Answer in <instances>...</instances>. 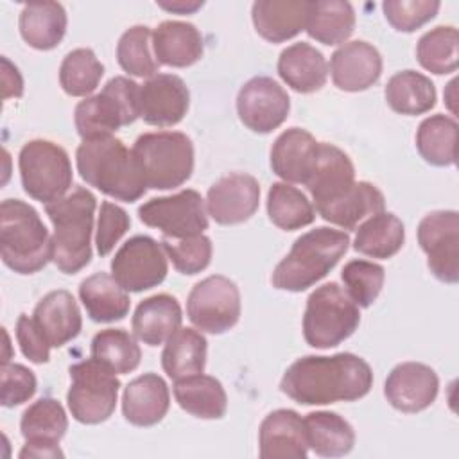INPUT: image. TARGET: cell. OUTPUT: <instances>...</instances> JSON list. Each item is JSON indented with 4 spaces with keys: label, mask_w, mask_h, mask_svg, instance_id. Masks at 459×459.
<instances>
[{
    "label": "cell",
    "mask_w": 459,
    "mask_h": 459,
    "mask_svg": "<svg viewBox=\"0 0 459 459\" xmlns=\"http://www.w3.org/2000/svg\"><path fill=\"white\" fill-rule=\"evenodd\" d=\"M371 385L369 364L348 351L301 357L287 368L280 382L281 393L299 405L355 402L366 396Z\"/></svg>",
    "instance_id": "6da1fadb"
},
{
    "label": "cell",
    "mask_w": 459,
    "mask_h": 459,
    "mask_svg": "<svg viewBox=\"0 0 459 459\" xmlns=\"http://www.w3.org/2000/svg\"><path fill=\"white\" fill-rule=\"evenodd\" d=\"M75 161L81 178L90 186L117 201L134 203L147 190L133 151L113 134L82 140Z\"/></svg>",
    "instance_id": "7a4b0ae2"
},
{
    "label": "cell",
    "mask_w": 459,
    "mask_h": 459,
    "mask_svg": "<svg viewBox=\"0 0 459 459\" xmlns=\"http://www.w3.org/2000/svg\"><path fill=\"white\" fill-rule=\"evenodd\" d=\"M97 199L75 186L65 197L45 204V213L54 224L52 262L65 274H75L91 260V231Z\"/></svg>",
    "instance_id": "3957f363"
},
{
    "label": "cell",
    "mask_w": 459,
    "mask_h": 459,
    "mask_svg": "<svg viewBox=\"0 0 459 459\" xmlns=\"http://www.w3.org/2000/svg\"><path fill=\"white\" fill-rule=\"evenodd\" d=\"M348 247L350 237L342 230L319 226L303 233L274 267L273 287L289 292L307 290L337 265Z\"/></svg>",
    "instance_id": "277c9868"
},
{
    "label": "cell",
    "mask_w": 459,
    "mask_h": 459,
    "mask_svg": "<svg viewBox=\"0 0 459 459\" xmlns=\"http://www.w3.org/2000/svg\"><path fill=\"white\" fill-rule=\"evenodd\" d=\"M0 256L18 274H34L52 260V237L39 213L22 199L0 204Z\"/></svg>",
    "instance_id": "5b68a950"
},
{
    "label": "cell",
    "mask_w": 459,
    "mask_h": 459,
    "mask_svg": "<svg viewBox=\"0 0 459 459\" xmlns=\"http://www.w3.org/2000/svg\"><path fill=\"white\" fill-rule=\"evenodd\" d=\"M131 151L147 188H178L194 172V143L181 131L143 133Z\"/></svg>",
    "instance_id": "8992f818"
},
{
    "label": "cell",
    "mask_w": 459,
    "mask_h": 459,
    "mask_svg": "<svg viewBox=\"0 0 459 459\" xmlns=\"http://www.w3.org/2000/svg\"><path fill=\"white\" fill-rule=\"evenodd\" d=\"M140 84L129 77L109 79L100 93L86 97L75 106L74 122L82 140L109 136L140 117Z\"/></svg>",
    "instance_id": "52a82bcc"
},
{
    "label": "cell",
    "mask_w": 459,
    "mask_h": 459,
    "mask_svg": "<svg viewBox=\"0 0 459 459\" xmlns=\"http://www.w3.org/2000/svg\"><path fill=\"white\" fill-rule=\"evenodd\" d=\"M360 323V312L348 292L335 281L317 287L303 314V337L308 346L326 350L346 341Z\"/></svg>",
    "instance_id": "ba28073f"
},
{
    "label": "cell",
    "mask_w": 459,
    "mask_h": 459,
    "mask_svg": "<svg viewBox=\"0 0 459 459\" xmlns=\"http://www.w3.org/2000/svg\"><path fill=\"white\" fill-rule=\"evenodd\" d=\"M70 389L66 393L68 409L79 423L97 425L106 421L117 407L120 380L117 373L97 359L72 364Z\"/></svg>",
    "instance_id": "9c48e42d"
},
{
    "label": "cell",
    "mask_w": 459,
    "mask_h": 459,
    "mask_svg": "<svg viewBox=\"0 0 459 459\" xmlns=\"http://www.w3.org/2000/svg\"><path fill=\"white\" fill-rule=\"evenodd\" d=\"M18 167L25 194L45 204L65 197L74 181L68 152L50 140L27 142L20 151Z\"/></svg>",
    "instance_id": "30bf717a"
},
{
    "label": "cell",
    "mask_w": 459,
    "mask_h": 459,
    "mask_svg": "<svg viewBox=\"0 0 459 459\" xmlns=\"http://www.w3.org/2000/svg\"><path fill=\"white\" fill-rule=\"evenodd\" d=\"M190 323L206 333H224L240 317V290L237 283L222 274H212L197 281L186 299Z\"/></svg>",
    "instance_id": "8fae6325"
},
{
    "label": "cell",
    "mask_w": 459,
    "mask_h": 459,
    "mask_svg": "<svg viewBox=\"0 0 459 459\" xmlns=\"http://www.w3.org/2000/svg\"><path fill=\"white\" fill-rule=\"evenodd\" d=\"M138 217L145 226L160 230L167 238H188L208 230L204 199L192 188L145 201L138 208Z\"/></svg>",
    "instance_id": "7c38bea8"
},
{
    "label": "cell",
    "mask_w": 459,
    "mask_h": 459,
    "mask_svg": "<svg viewBox=\"0 0 459 459\" xmlns=\"http://www.w3.org/2000/svg\"><path fill=\"white\" fill-rule=\"evenodd\" d=\"M169 273L167 253L149 235L126 240L111 260V276L127 292H143L158 287Z\"/></svg>",
    "instance_id": "4fadbf2b"
},
{
    "label": "cell",
    "mask_w": 459,
    "mask_h": 459,
    "mask_svg": "<svg viewBox=\"0 0 459 459\" xmlns=\"http://www.w3.org/2000/svg\"><path fill=\"white\" fill-rule=\"evenodd\" d=\"M418 242L427 255L430 273L445 283L459 280V213L436 210L418 224Z\"/></svg>",
    "instance_id": "5bb4252c"
},
{
    "label": "cell",
    "mask_w": 459,
    "mask_h": 459,
    "mask_svg": "<svg viewBox=\"0 0 459 459\" xmlns=\"http://www.w3.org/2000/svg\"><path fill=\"white\" fill-rule=\"evenodd\" d=\"M290 111V99L273 77L256 75L244 82L237 95L240 122L253 133L267 134L280 127Z\"/></svg>",
    "instance_id": "9a60e30c"
},
{
    "label": "cell",
    "mask_w": 459,
    "mask_h": 459,
    "mask_svg": "<svg viewBox=\"0 0 459 459\" xmlns=\"http://www.w3.org/2000/svg\"><path fill=\"white\" fill-rule=\"evenodd\" d=\"M258 204L260 185L253 176L244 172L222 176L206 194V212L222 226H233L251 219L258 210Z\"/></svg>",
    "instance_id": "2e32d148"
},
{
    "label": "cell",
    "mask_w": 459,
    "mask_h": 459,
    "mask_svg": "<svg viewBox=\"0 0 459 459\" xmlns=\"http://www.w3.org/2000/svg\"><path fill=\"white\" fill-rule=\"evenodd\" d=\"M140 118L156 127L179 124L190 106L185 81L174 74H156L140 86Z\"/></svg>",
    "instance_id": "e0dca14e"
},
{
    "label": "cell",
    "mask_w": 459,
    "mask_h": 459,
    "mask_svg": "<svg viewBox=\"0 0 459 459\" xmlns=\"http://www.w3.org/2000/svg\"><path fill=\"white\" fill-rule=\"evenodd\" d=\"M439 391L436 371L421 362H402L391 369L384 384L387 402L402 412H420L430 407Z\"/></svg>",
    "instance_id": "ac0fdd59"
},
{
    "label": "cell",
    "mask_w": 459,
    "mask_h": 459,
    "mask_svg": "<svg viewBox=\"0 0 459 459\" xmlns=\"http://www.w3.org/2000/svg\"><path fill=\"white\" fill-rule=\"evenodd\" d=\"M333 84L342 91H364L382 75V56L368 41L342 43L330 57Z\"/></svg>",
    "instance_id": "d6986e66"
},
{
    "label": "cell",
    "mask_w": 459,
    "mask_h": 459,
    "mask_svg": "<svg viewBox=\"0 0 459 459\" xmlns=\"http://www.w3.org/2000/svg\"><path fill=\"white\" fill-rule=\"evenodd\" d=\"M258 446L262 459H305L308 441L305 420L292 409H276L260 423Z\"/></svg>",
    "instance_id": "ffe728a7"
},
{
    "label": "cell",
    "mask_w": 459,
    "mask_h": 459,
    "mask_svg": "<svg viewBox=\"0 0 459 459\" xmlns=\"http://www.w3.org/2000/svg\"><path fill=\"white\" fill-rule=\"evenodd\" d=\"M319 142L301 129L290 127L283 131L271 147V169L285 183H307L316 160Z\"/></svg>",
    "instance_id": "44dd1931"
},
{
    "label": "cell",
    "mask_w": 459,
    "mask_h": 459,
    "mask_svg": "<svg viewBox=\"0 0 459 459\" xmlns=\"http://www.w3.org/2000/svg\"><path fill=\"white\" fill-rule=\"evenodd\" d=\"M32 319L50 348H61L81 333L82 316L75 298L57 289L43 296L32 314Z\"/></svg>",
    "instance_id": "7402d4cb"
},
{
    "label": "cell",
    "mask_w": 459,
    "mask_h": 459,
    "mask_svg": "<svg viewBox=\"0 0 459 459\" xmlns=\"http://www.w3.org/2000/svg\"><path fill=\"white\" fill-rule=\"evenodd\" d=\"M310 9L308 0H256L251 7V20L264 39L283 43L305 30Z\"/></svg>",
    "instance_id": "603a6c76"
},
{
    "label": "cell",
    "mask_w": 459,
    "mask_h": 459,
    "mask_svg": "<svg viewBox=\"0 0 459 459\" xmlns=\"http://www.w3.org/2000/svg\"><path fill=\"white\" fill-rule=\"evenodd\" d=\"M170 407L167 382L156 373H143L133 378L122 394V414L136 427L160 423Z\"/></svg>",
    "instance_id": "cb8c5ba5"
},
{
    "label": "cell",
    "mask_w": 459,
    "mask_h": 459,
    "mask_svg": "<svg viewBox=\"0 0 459 459\" xmlns=\"http://www.w3.org/2000/svg\"><path fill=\"white\" fill-rule=\"evenodd\" d=\"M384 194L368 181H353L342 194L316 206L317 213L326 222L341 226L342 230H355L364 217L384 212Z\"/></svg>",
    "instance_id": "d4e9b609"
},
{
    "label": "cell",
    "mask_w": 459,
    "mask_h": 459,
    "mask_svg": "<svg viewBox=\"0 0 459 459\" xmlns=\"http://www.w3.org/2000/svg\"><path fill=\"white\" fill-rule=\"evenodd\" d=\"M152 50L160 65L185 68L203 57L204 43L199 29L194 23L167 20L152 32Z\"/></svg>",
    "instance_id": "484cf974"
},
{
    "label": "cell",
    "mask_w": 459,
    "mask_h": 459,
    "mask_svg": "<svg viewBox=\"0 0 459 459\" xmlns=\"http://www.w3.org/2000/svg\"><path fill=\"white\" fill-rule=\"evenodd\" d=\"M183 312L178 299L170 294H154L138 303L131 328L138 341L147 346H160L181 328Z\"/></svg>",
    "instance_id": "4316f807"
},
{
    "label": "cell",
    "mask_w": 459,
    "mask_h": 459,
    "mask_svg": "<svg viewBox=\"0 0 459 459\" xmlns=\"http://www.w3.org/2000/svg\"><path fill=\"white\" fill-rule=\"evenodd\" d=\"M278 75L298 93H314L328 79V63L325 56L310 43H292L280 52Z\"/></svg>",
    "instance_id": "83f0119b"
},
{
    "label": "cell",
    "mask_w": 459,
    "mask_h": 459,
    "mask_svg": "<svg viewBox=\"0 0 459 459\" xmlns=\"http://www.w3.org/2000/svg\"><path fill=\"white\" fill-rule=\"evenodd\" d=\"M355 181V167L350 156L339 147L319 142L314 170L305 183L314 204H323L342 194Z\"/></svg>",
    "instance_id": "f1b7e54d"
},
{
    "label": "cell",
    "mask_w": 459,
    "mask_h": 459,
    "mask_svg": "<svg viewBox=\"0 0 459 459\" xmlns=\"http://www.w3.org/2000/svg\"><path fill=\"white\" fill-rule=\"evenodd\" d=\"M79 298L95 323H115L129 314L131 299L126 289L108 273H95L79 285Z\"/></svg>",
    "instance_id": "f546056e"
},
{
    "label": "cell",
    "mask_w": 459,
    "mask_h": 459,
    "mask_svg": "<svg viewBox=\"0 0 459 459\" xmlns=\"http://www.w3.org/2000/svg\"><path fill=\"white\" fill-rule=\"evenodd\" d=\"M66 11L57 2L25 4L20 13V34L36 50L56 48L66 32Z\"/></svg>",
    "instance_id": "4dcf8cb0"
},
{
    "label": "cell",
    "mask_w": 459,
    "mask_h": 459,
    "mask_svg": "<svg viewBox=\"0 0 459 459\" xmlns=\"http://www.w3.org/2000/svg\"><path fill=\"white\" fill-rule=\"evenodd\" d=\"M174 398L185 412L201 420H219L228 409L222 384L203 373L174 380Z\"/></svg>",
    "instance_id": "1f68e13d"
},
{
    "label": "cell",
    "mask_w": 459,
    "mask_h": 459,
    "mask_svg": "<svg viewBox=\"0 0 459 459\" xmlns=\"http://www.w3.org/2000/svg\"><path fill=\"white\" fill-rule=\"evenodd\" d=\"M308 448L319 457H342L355 445L353 427L337 412L316 411L305 418Z\"/></svg>",
    "instance_id": "d6a6232c"
},
{
    "label": "cell",
    "mask_w": 459,
    "mask_h": 459,
    "mask_svg": "<svg viewBox=\"0 0 459 459\" xmlns=\"http://www.w3.org/2000/svg\"><path fill=\"white\" fill-rule=\"evenodd\" d=\"M208 342L194 328L176 330L161 351V368L169 378L179 380L204 371Z\"/></svg>",
    "instance_id": "836d02e7"
},
{
    "label": "cell",
    "mask_w": 459,
    "mask_h": 459,
    "mask_svg": "<svg viewBox=\"0 0 459 459\" xmlns=\"http://www.w3.org/2000/svg\"><path fill=\"white\" fill-rule=\"evenodd\" d=\"M384 95L387 106L400 115H421L436 106L434 82L414 70H402L391 75Z\"/></svg>",
    "instance_id": "e575fe53"
},
{
    "label": "cell",
    "mask_w": 459,
    "mask_h": 459,
    "mask_svg": "<svg viewBox=\"0 0 459 459\" xmlns=\"http://www.w3.org/2000/svg\"><path fill=\"white\" fill-rule=\"evenodd\" d=\"M405 242L403 222L389 212H378L357 230L353 249L371 258H391Z\"/></svg>",
    "instance_id": "d590c367"
},
{
    "label": "cell",
    "mask_w": 459,
    "mask_h": 459,
    "mask_svg": "<svg viewBox=\"0 0 459 459\" xmlns=\"http://www.w3.org/2000/svg\"><path fill=\"white\" fill-rule=\"evenodd\" d=\"M355 29V11L344 0H316L312 2L307 22V34L323 45L344 43Z\"/></svg>",
    "instance_id": "8d00e7d4"
},
{
    "label": "cell",
    "mask_w": 459,
    "mask_h": 459,
    "mask_svg": "<svg viewBox=\"0 0 459 459\" xmlns=\"http://www.w3.org/2000/svg\"><path fill=\"white\" fill-rule=\"evenodd\" d=\"M68 429L63 405L54 398H39L30 403L20 420V430L29 445H59Z\"/></svg>",
    "instance_id": "74e56055"
},
{
    "label": "cell",
    "mask_w": 459,
    "mask_h": 459,
    "mask_svg": "<svg viewBox=\"0 0 459 459\" xmlns=\"http://www.w3.org/2000/svg\"><path fill=\"white\" fill-rule=\"evenodd\" d=\"M457 122L448 115L427 117L416 131V149L420 156L436 167L455 163Z\"/></svg>",
    "instance_id": "f35d334b"
},
{
    "label": "cell",
    "mask_w": 459,
    "mask_h": 459,
    "mask_svg": "<svg viewBox=\"0 0 459 459\" xmlns=\"http://www.w3.org/2000/svg\"><path fill=\"white\" fill-rule=\"evenodd\" d=\"M267 215L280 230L294 231L314 222L316 208L299 188L289 183H273L267 192Z\"/></svg>",
    "instance_id": "ab89813d"
},
{
    "label": "cell",
    "mask_w": 459,
    "mask_h": 459,
    "mask_svg": "<svg viewBox=\"0 0 459 459\" xmlns=\"http://www.w3.org/2000/svg\"><path fill=\"white\" fill-rule=\"evenodd\" d=\"M91 357L111 368L117 375H126L140 366L142 350L136 339L122 328H106L91 339Z\"/></svg>",
    "instance_id": "60d3db41"
},
{
    "label": "cell",
    "mask_w": 459,
    "mask_h": 459,
    "mask_svg": "<svg viewBox=\"0 0 459 459\" xmlns=\"http://www.w3.org/2000/svg\"><path fill=\"white\" fill-rule=\"evenodd\" d=\"M418 63L437 75L452 74L459 61V34L452 25H439L425 32L416 45Z\"/></svg>",
    "instance_id": "b9f144b4"
},
{
    "label": "cell",
    "mask_w": 459,
    "mask_h": 459,
    "mask_svg": "<svg viewBox=\"0 0 459 459\" xmlns=\"http://www.w3.org/2000/svg\"><path fill=\"white\" fill-rule=\"evenodd\" d=\"M104 65L91 48H75L65 56L59 66V84L72 97H88L100 82Z\"/></svg>",
    "instance_id": "7bdbcfd3"
},
{
    "label": "cell",
    "mask_w": 459,
    "mask_h": 459,
    "mask_svg": "<svg viewBox=\"0 0 459 459\" xmlns=\"http://www.w3.org/2000/svg\"><path fill=\"white\" fill-rule=\"evenodd\" d=\"M151 29L129 27L117 43V61L124 72L134 77H154L160 63L151 54Z\"/></svg>",
    "instance_id": "ee69618b"
},
{
    "label": "cell",
    "mask_w": 459,
    "mask_h": 459,
    "mask_svg": "<svg viewBox=\"0 0 459 459\" xmlns=\"http://www.w3.org/2000/svg\"><path fill=\"white\" fill-rule=\"evenodd\" d=\"M341 278L355 305L368 308L373 305L384 287L385 271L380 264L369 260H350L342 267Z\"/></svg>",
    "instance_id": "f6af8a7d"
},
{
    "label": "cell",
    "mask_w": 459,
    "mask_h": 459,
    "mask_svg": "<svg viewBox=\"0 0 459 459\" xmlns=\"http://www.w3.org/2000/svg\"><path fill=\"white\" fill-rule=\"evenodd\" d=\"M160 244L165 249L167 258L181 274H197L204 271L212 262L213 246L212 240L203 233L179 238V242H172L165 237Z\"/></svg>",
    "instance_id": "bcb514c9"
},
{
    "label": "cell",
    "mask_w": 459,
    "mask_h": 459,
    "mask_svg": "<svg viewBox=\"0 0 459 459\" xmlns=\"http://www.w3.org/2000/svg\"><path fill=\"white\" fill-rule=\"evenodd\" d=\"M441 4L436 0H385L382 11L393 29L400 32H414L430 22Z\"/></svg>",
    "instance_id": "7dc6e473"
},
{
    "label": "cell",
    "mask_w": 459,
    "mask_h": 459,
    "mask_svg": "<svg viewBox=\"0 0 459 459\" xmlns=\"http://www.w3.org/2000/svg\"><path fill=\"white\" fill-rule=\"evenodd\" d=\"M38 389L36 375L23 364L5 362L0 369V403L16 407L30 400Z\"/></svg>",
    "instance_id": "c3c4849f"
},
{
    "label": "cell",
    "mask_w": 459,
    "mask_h": 459,
    "mask_svg": "<svg viewBox=\"0 0 459 459\" xmlns=\"http://www.w3.org/2000/svg\"><path fill=\"white\" fill-rule=\"evenodd\" d=\"M129 226H131V219L124 208L109 201H102L99 210L97 233H95L97 253L100 256L109 255L117 246V242L126 235Z\"/></svg>",
    "instance_id": "681fc988"
},
{
    "label": "cell",
    "mask_w": 459,
    "mask_h": 459,
    "mask_svg": "<svg viewBox=\"0 0 459 459\" xmlns=\"http://www.w3.org/2000/svg\"><path fill=\"white\" fill-rule=\"evenodd\" d=\"M16 339L22 353L34 364H45L50 359V346L34 319L27 314H20L16 321Z\"/></svg>",
    "instance_id": "f907efd6"
},
{
    "label": "cell",
    "mask_w": 459,
    "mask_h": 459,
    "mask_svg": "<svg viewBox=\"0 0 459 459\" xmlns=\"http://www.w3.org/2000/svg\"><path fill=\"white\" fill-rule=\"evenodd\" d=\"M2 82H4V99L22 97L23 95V79L18 68L4 56L2 57Z\"/></svg>",
    "instance_id": "816d5d0a"
},
{
    "label": "cell",
    "mask_w": 459,
    "mask_h": 459,
    "mask_svg": "<svg viewBox=\"0 0 459 459\" xmlns=\"http://www.w3.org/2000/svg\"><path fill=\"white\" fill-rule=\"evenodd\" d=\"M20 459H27V457H63V452L59 448V445H29L25 443L23 448L18 454Z\"/></svg>",
    "instance_id": "f5cc1de1"
},
{
    "label": "cell",
    "mask_w": 459,
    "mask_h": 459,
    "mask_svg": "<svg viewBox=\"0 0 459 459\" xmlns=\"http://www.w3.org/2000/svg\"><path fill=\"white\" fill-rule=\"evenodd\" d=\"M158 5L165 11L170 13H178V14H190L195 13L199 7H203V2H185V0H178V2H158Z\"/></svg>",
    "instance_id": "db71d44e"
}]
</instances>
